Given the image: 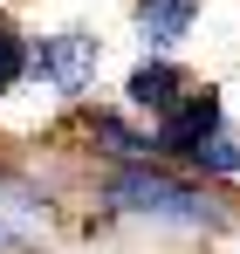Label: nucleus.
Listing matches in <instances>:
<instances>
[{"label": "nucleus", "mask_w": 240, "mask_h": 254, "mask_svg": "<svg viewBox=\"0 0 240 254\" xmlns=\"http://www.w3.org/2000/svg\"><path fill=\"white\" fill-rule=\"evenodd\" d=\"M103 199L130 220H151V227H179V234H220L234 206L220 199V192H206L199 179H172L158 172L151 158H137V165H117L103 179Z\"/></svg>", "instance_id": "nucleus-1"}, {"label": "nucleus", "mask_w": 240, "mask_h": 254, "mask_svg": "<svg viewBox=\"0 0 240 254\" xmlns=\"http://www.w3.org/2000/svg\"><path fill=\"white\" fill-rule=\"evenodd\" d=\"M96 76H103V42L96 35H41V42H28L21 83H41L55 96H82Z\"/></svg>", "instance_id": "nucleus-2"}, {"label": "nucleus", "mask_w": 240, "mask_h": 254, "mask_svg": "<svg viewBox=\"0 0 240 254\" xmlns=\"http://www.w3.org/2000/svg\"><path fill=\"white\" fill-rule=\"evenodd\" d=\"M220 124H227L220 89L185 83V96H179L172 110H158V117H151V151H158V158H172V165H185V158H192V144H199L206 130H220Z\"/></svg>", "instance_id": "nucleus-3"}, {"label": "nucleus", "mask_w": 240, "mask_h": 254, "mask_svg": "<svg viewBox=\"0 0 240 254\" xmlns=\"http://www.w3.org/2000/svg\"><path fill=\"white\" fill-rule=\"evenodd\" d=\"M185 69L172 62V55H144L137 69H130V83H123V103L137 110V117H158V110H172L179 96H185Z\"/></svg>", "instance_id": "nucleus-4"}, {"label": "nucleus", "mask_w": 240, "mask_h": 254, "mask_svg": "<svg viewBox=\"0 0 240 254\" xmlns=\"http://www.w3.org/2000/svg\"><path fill=\"white\" fill-rule=\"evenodd\" d=\"M130 21H137V42H144V55H172V48L192 35L199 0H137V7H130Z\"/></svg>", "instance_id": "nucleus-5"}, {"label": "nucleus", "mask_w": 240, "mask_h": 254, "mask_svg": "<svg viewBox=\"0 0 240 254\" xmlns=\"http://www.w3.org/2000/svg\"><path fill=\"white\" fill-rule=\"evenodd\" d=\"M41 234H48V206H41L35 192L0 186V254H28Z\"/></svg>", "instance_id": "nucleus-6"}, {"label": "nucleus", "mask_w": 240, "mask_h": 254, "mask_svg": "<svg viewBox=\"0 0 240 254\" xmlns=\"http://www.w3.org/2000/svg\"><path fill=\"white\" fill-rule=\"evenodd\" d=\"M185 172H199V179H206V172H213V179H240V137L227 124L206 130L199 144H192V158H185Z\"/></svg>", "instance_id": "nucleus-7"}, {"label": "nucleus", "mask_w": 240, "mask_h": 254, "mask_svg": "<svg viewBox=\"0 0 240 254\" xmlns=\"http://www.w3.org/2000/svg\"><path fill=\"white\" fill-rule=\"evenodd\" d=\"M89 144H103V151H110L117 165H137V158H158V151H151V130H130L123 117H96V124H89Z\"/></svg>", "instance_id": "nucleus-8"}, {"label": "nucleus", "mask_w": 240, "mask_h": 254, "mask_svg": "<svg viewBox=\"0 0 240 254\" xmlns=\"http://www.w3.org/2000/svg\"><path fill=\"white\" fill-rule=\"evenodd\" d=\"M21 69H28V35L14 28V14L0 7V96L21 89Z\"/></svg>", "instance_id": "nucleus-9"}]
</instances>
